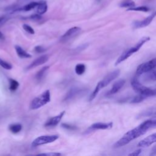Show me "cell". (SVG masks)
I'll return each mask as SVG.
<instances>
[{
  "instance_id": "obj_31",
  "label": "cell",
  "mask_w": 156,
  "mask_h": 156,
  "mask_svg": "<svg viewBox=\"0 0 156 156\" xmlns=\"http://www.w3.org/2000/svg\"><path fill=\"white\" fill-rule=\"evenodd\" d=\"M35 51L37 52L41 53V52H43L45 51V49L41 46H37L35 48Z\"/></svg>"
},
{
  "instance_id": "obj_10",
  "label": "cell",
  "mask_w": 156,
  "mask_h": 156,
  "mask_svg": "<svg viewBox=\"0 0 156 156\" xmlns=\"http://www.w3.org/2000/svg\"><path fill=\"white\" fill-rule=\"evenodd\" d=\"M156 143V133H154L142 140L138 144L140 147H147Z\"/></svg>"
},
{
  "instance_id": "obj_30",
  "label": "cell",
  "mask_w": 156,
  "mask_h": 156,
  "mask_svg": "<svg viewBox=\"0 0 156 156\" xmlns=\"http://www.w3.org/2000/svg\"><path fill=\"white\" fill-rule=\"evenodd\" d=\"M23 28L24 29V30L25 31H26L27 32H28L30 34H34V33H35V31H34V29L28 24H24L23 25Z\"/></svg>"
},
{
  "instance_id": "obj_26",
  "label": "cell",
  "mask_w": 156,
  "mask_h": 156,
  "mask_svg": "<svg viewBox=\"0 0 156 156\" xmlns=\"http://www.w3.org/2000/svg\"><path fill=\"white\" fill-rule=\"evenodd\" d=\"M49 68V66H46L43 67L36 74V78L38 80H40L44 76V74H45V73L46 72V71Z\"/></svg>"
},
{
  "instance_id": "obj_11",
  "label": "cell",
  "mask_w": 156,
  "mask_h": 156,
  "mask_svg": "<svg viewBox=\"0 0 156 156\" xmlns=\"http://www.w3.org/2000/svg\"><path fill=\"white\" fill-rule=\"evenodd\" d=\"M64 114H65V111H63L60 114H58V115L50 118L45 123L44 126L46 127H54V126H57L58 124V122L60 121V120L62 119Z\"/></svg>"
},
{
  "instance_id": "obj_16",
  "label": "cell",
  "mask_w": 156,
  "mask_h": 156,
  "mask_svg": "<svg viewBox=\"0 0 156 156\" xmlns=\"http://www.w3.org/2000/svg\"><path fill=\"white\" fill-rule=\"evenodd\" d=\"M15 49L18 57L21 58H28L32 57V55L26 52L22 48H21L19 46H15Z\"/></svg>"
},
{
  "instance_id": "obj_7",
  "label": "cell",
  "mask_w": 156,
  "mask_h": 156,
  "mask_svg": "<svg viewBox=\"0 0 156 156\" xmlns=\"http://www.w3.org/2000/svg\"><path fill=\"white\" fill-rule=\"evenodd\" d=\"M120 74L119 69H116L109 74H108L101 81L99 82L98 83L100 84L102 88L108 85L112 81H113L114 79L117 78Z\"/></svg>"
},
{
  "instance_id": "obj_19",
  "label": "cell",
  "mask_w": 156,
  "mask_h": 156,
  "mask_svg": "<svg viewBox=\"0 0 156 156\" xmlns=\"http://www.w3.org/2000/svg\"><path fill=\"white\" fill-rule=\"evenodd\" d=\"M80 90L78 89L77 88H73L72 89H71L68 93L66 94V96L65 98V100H68L70 99L71 98H73V97H74L76 94H77L78 93H79L80 92Z\"/></svg>"
},
{
  "instance_id": "obj_37",
  "label": "cell",
  "mask_w": 156,
  "mask_h": 156,
  "mask_svg": "<svg viewBox=\"0 0 156 156\" xmlns=\"http://www.w3.org/2000/svg\"><path fill=\"white\" fill-rule=\"evenodd\" d=\"M6 20H7V19L4 16H0V25H2V24H4Z\"/></svg>"
},
{
  "instance_id": "obj_4",
  "label": "cell",
  "mask_w": 156,
  "mask_h": 156,
  "mask_svg": "<svg viewBox=\"0 0 156 156\" xmlns=\"http://www.w3.org/2000/svg\"><path fill=\"white\" fill-rule=\"evenodd\" d=\"M51 101L49 90L44 91L42 94L35 98L30 103V107L32 110L38 109L48 104Z\"/></svg>"
},
{
  "instance_id": "obj_22",
  "label": "cell",
  "mask_w": 156,
  "mask_h": 156,
  "mask_svg": "<svg viewBox=\"0 0 156 156\" xmlns=\"http://www.w3.org/2000/svg\"><path fill=\"white\" fill-rule=\"evenodd\" d=\"M22 129V126L20 124H14L9 126V130L13 133H18Z\"/></svg>"
},
{
  "instance_id": "obj_32",
  "label": "cell",
  "mask_w": 156,
  "mask_h": 156,
  "mask_svg": "<svg viewBox=\"0 0 156 156\" xmlns=\"http://www.w3.org/2000/svg\"><path fill=\"white\" fill-rule=\"evenodd\" d=\"M62 126L65 128V129H69V130H74L76 129V127L74 126H70L68 124H65V123H63L62 124Z\"/></svg>"
},
{
  "instance_id": "obj_25",
  "label": "cell",
  "mask_w": 156,
  "mask_h": 156,
  "mask_svg": "<svg viewBox=\"0 0 156 156\" xmlns=\"http://www.w3.org/2000/svg\"><path fill=\"white\" fill-rule=\"evenodd\" d=\"M9 89L11 91H15L19 87L18 82L12 79H9Z\"/></svg>"
},
{
  "instance_id": "obj_21",
  "label": "cell",
  "mask_w": 156,
  "mask_h": 156,
  "mask_svg": "<svg viewBox=\"0 0 156 156\" xmlns=\"http://www.w3.org/2000/svg\"><path fill=\"white\" fill-rule=\"evenodd\" d=\"M127 11H140V12H148L149 9L146 6H138V7H129L127 9Z\"/></svg>"
},
{
  "instance_id": "obj_17",
  "label": "cell",
  "mask_w": 156,
  "mask_h": 156,
  "mask_svg": "<svg viewBox=\"0 0 156 156\" xmlns=\"http://www.w3.org/2000/svg\"><path fill=\"white\" fill-rule=\"evenodd\" d=\"M155 115H156V107H151L143 111L139 114L138 117H147Z\"/></svg>"
},
{
  "instance_id": "obj_28",
  "label": "cell",
  "mask_w": 156,
  "mask_h": 156,
  "mask_svg": "<svg viewBox=\"0 0 156 156\" xmlns=\"http://www.w3.org/2000/svg\"><path fill=\"white\" fill-rule=\"evenodd\" d=\"M119 6L121 7H132L135 6V3L132 1L127 0L121 2L119 4Z\"/></svg>"
},
{
  "instance_id": "obj_20",
  "label": "cell",
  "mask_w": 156,
  "mask_h": 156,
  "mask_svg": "<svg viewBox=\"0 0 156 156\" xmlns=\"http://www.w3.org/2000/svg\"><path fill=\"white\" fill-rule=\"evenodd\" d=\"M85 71V66L83 64L79 63L75 67V72L77 75H82Z\"/></svg>"
},
{
  "instance_id": "obj_8",
  "label": "cell",
  "mask_w": 156,
  "mask_h": 156,
  "mask_svg": "<svg viewBox=\"0 0 156 156\" xmlns=\"http://www.w3.org/2000/svg\"><path fill=\"white\" fill-rule=\"evenodd\" d=\"M156 16V11L154 12L151 15L144 18L142 21H136L133 23L134 28H141L147 26L153 20V19Z\"/></svg>"
},
{
  "instance_id": "obj_15",
  "label": "cell",
  "mask_w": 156,
  "mask_h": 156,
  "mask_svg": "<svg viewBox=\"0 0 156 156\" xmlns=\"http://www.w3.org/2000/svg\"><path fill=\"white\" fill-rule=\"evenodd\" d=\"M37 7V13L42 15L44 14L48 10V5L46 1L44 0H41L38 1V4Z\"/></svg>"
},
{
  "instance_id": "obj_34",
  "label": "cell",
  "mask_w": 156,
  "mask_h": 156,
  "mask_svg": "<svg viewBox=\"0 0 156 156\" xmlns=\"http://www.w3.org/2000/svg\"><path fill=\"white\" fill-rule=\"evenodd\" d=\"M38 155H50V156H57V155H61L60 153H41L39 154Z\"/></svg>"
},
{
  "instance_id": "obj_18",
  "label": "cell",
  "mask_w": 156,
  "mask_h": 156,
  "mask_svg": "<svg viewBox=\"0 0 156 156\" xmlns=\"http://www.w3.org/2000/svg\"><path fill=\"white\" fill-rule=\"evenodd\" d=\"M38 4V2H35V1H32L29 2V4L25 5L24 6H23V7H20V8H18L16 9V11H20V10H23V11H29L34 8H35Z\"/></svg>"
},
{
  "instance_id": "obj_29",
  "label": "cell",
  "mask_w": 156,
  "mask_h": 156,
  "mask_svg": "<svg viewBox=\"0 0 156 156\" xmlns=\"http://www.w3.org/2000/svg\"><path fill=\"white\" fill-rule=\"evenodd\" d=\"M0 66H2L3 68H4L5 69H8V70H10L12 68V66L11 64L3 60L1 58H0Z\"/></svg>"
},
{
  "instance_id": "obj_2",
  "label": "cell",
  "mask_w": 156,
  "mask_h": 156,
  "mask_svg": "<svg viewBox=\"0 0 156 156\" xmlns=\"http://www.w3.org/2000/svg\"><path fill=\"white\" fill-rule=\"evenodd\" d=\"M150 40V37H143L141 38L137 43H136L133 46L130 48L125 52H124L116 60L115 62V65H118L119 63H121L122 62L124 61L127 58H128L130 56H131L133 53L137 52L142 46L147 41Z\"/></svg>"
},
{
  "instance_id": "obj_9",
  "label": "cell",
  "mask_w": 156,
  "mask_h": 156,
  "mask_svg": "<svg viewBox=\"0 0 156 156\" xmlns=\"http://www.w3.org/2000/svg\"><path fill=\"white\" fill-rule=\"evenodd\" d=\"M81 30V29L79 27H73L68 29L61 37V40L63 41H66L70 38L76 36L79 32Z\"/></svg>"
},
{
  "instance_id": "obj_13",
  "label": "cell",
  "mask_w": 156,
  "mask_h": 156,
  "mask_svg": "<svg viewBox=\"0 0 156 156\" xmlns=\"http://www.w3.org/2000/svg\"><path fill=\"white\" fill-rule=\"evenodd\" d=\"M113 126V123L112 122L105 123V122H96L93 124L90 127V129L91 130H105L111 129Z\"/></svg>"
},
{
  "instance_id": "obj_6",
  "label": "cell",
  "mask_w": 156,
  "mask_h": 156,
  "mask_svg": "<svg viewBox=\"0 0 156 156\" xmlns=\"http://www.w3.org/2000/svg\"><path fill=\"white\" fill-rule=\"evenodd\" d=\"M58 138V136L56 135L40 136L33 141L32 145L33 146H38L43 145L44 144L51 143L54 142L56 140H57Z\"/></svg>"
},
{
  "instance_id": "obj_38",
  "label": "cell",
  "mask_w": 156,
  "mask_h": 156,
  "mask_svg": "<svg viewBox=\"0 0 156 156\" xmlns=\"http://www.w3.org/2000/svg\"><path fill=\"white\" fill-rule=\"evenodd\" d=\"M150 155H156V146H154L152 151H151V152L150 154Z\"/></svg>"
},
{
  "instance_id": "obj_5",
  "label": "cell",
  "mask_w": 156,
  "mask_h": 156,
  "mask_svg": "<svg viewBox=\"0 0 156 156\" xmlns=\"http://www.w3.org/2000/svg\"><path fill=\"white\" fill-rule=\"evenodd\" d=\"M156 68V58L140 65L136 71V76H140L144 73H147Z\"/></svg>"
},
{
  "instance_id": "obj_33",
  "label": "cell",
  "mask_w": 156,
  "mask_h": 156,
  "mask_svg": "<svg viewBox=\"0 0 156 156\" xmlns=\"http://www.w3.org/2000/svg\"><path fill=\"white\" fill-rule=\"evenodd\" d=\"M30 18L32 20H39L41 18V16H40V14L37 13V14H34V15H31L30 16Z\"/></svg>"
},
{
  "instance_id": "obj_39",
  "label": "cell",
  "mask_w": 156,
  "mask_h": 156,
  "mask_svg": "<svg viewBox=\"0 0 156 156\" xmlns=\"http://www.w3.org/2000/svg\"><path fill=\"white\" fill-rule=\"evenodd\" d=\"M4 36L3 35V34L0 32V40H4Z\"/></svg>"
},
{
  "instance_id": "obj_27",
  "label": "cell",
  "mask_w": 156,
  "mask_h": 156,
  "mask_svg": "<svg viewBox=\"0 0 156 156\" xmlns=\"http://www.w3.org/2000/svg\"><path fill=\"white\" fill-rule=\"evenodd\" d=\"M146 77L147 80H156V69H152L148 72V73L146 75Z\"/></svg>"
},
{
  "instance_id": "obj_35",
  "label": "cell",
  "mask_w": 156,
  "mask_h": 156,
  "mask_svg": "<svg viewBox=\"0 0 156 156\" xmlns=\"http://www.w3.org/2000/svg\"><path fill=\"white\" fill-rule=\"evenodd\" d=\"M151 125H152V127H154V126H156V116H154V117H152L150 119H149Z\"/></svg>"
},
{
  "instance_id": "obj_24",
  "label": "cell",
  "mask_w": 156,
  "mask_h": 156,
  "mask_svg": "<svg viewBox=\"0 0 156 156\" xmlns=\"http://www.w3.org/2000/svg\"><path fill=\"white\" fill-rule=\"evenodd\" d=\"M101 89H102V88H101L100 84H99V83H98L96 87H95V89L94 90V91H93V93L91 94V95H90V96L89 101H91L93 100V99L96 98V96H97V94H98V93L99 92V91H100Z\"/></svg>"
},
{
  "instance_id": "obj_23",
  "label": "cell",
  "mask_w": 156,
  "mask_h": 156,
  "mask_svg": "<svg viewBox=\"0 0 156 156\" xmlns=\"http://www.w3.org/2000/svg\"><path fill=\"white\" fill-rule=\"evenodd\" d=\"M147 98V96H144L142 94L138 93V94H137L136 96L133 97V98L131 101V102H132V103H139V102H141L143 101H144Z\"/></svg>"
},
{
  "instance_id": "obj_12",
  "label": "cell",
  "mask_w": 156,
  "mask_h": 156,
  "mask_svg": "<svg viewBox=\"0 0 156 156\" xmlns=\"http://www.w3.org/2000/svg\"><path fill=\"white\" fill-rule=\"evenodd\" d=\"M48 59H49L48 55H43L39 57L38 58H37V59H35L32 63H31L30 65L28 66V68L31 69V68H34L35 67L38 66L40 65H41L44 64V63H46V62H48Z\"/></svg>"
},
{
  "instance_id": "obj_3",
  "label": "cell",
  "mask_w": 156,
  "mask_h": 156,
  "mask_svg": "<svg viewBox=\"0 0 156 156\" xmlns=\"http://www.w3.org/2000/svg\"><path fill=\"white\" fill-rule=\"evenodd\" d=\"M131 85L133 87V89L138 93L142 94L147 97L156 95V89L150 88L149 87H145L144 85L141 84L136 77H134L132 79L131 82Z\"/></svg>"
},
{
  "instance_id": "obj_14",
  "label": "cell",
  "mask_w": 156,
  "mask_h": 156,
  "mask_svg": "<svg viewBox=\"0 0 156 156\" xmlns=\"http://www.w3.org/2000/svg\"><path fill=\"white\" fill-rule=\"evenodd\" d=\"M125 80L124 79H120L119 80H118L117 82H115L112 87V88L110 89V90L108 92V94L111 95V94H113L116 93L117 92H118L121 88L122 87L124 86V85L125 84Z\"/></svg>"
},
{
  "instance_id": "obj_36",
  "label": "cell",
  "mask_w": 156,
  "mask_h": 156,
  "mask_svg": "<svg viewBox=\"0 0 156 156\" xmlns=\"http://www.w3.org/2000/svg\"><path fill=\"white\" fill-rule=\"evenodd\" d=\"M141 152V149H138V150L134 151L133 152L129 154V155H140V154Z\"/></svg>"
},
{
  "instance_id": "obj_1",
  "label": "cell",
  "mask_w": 156,
  "mask_h": 156,
  "mask_svg": "<svg viewBox=\"0 0 156 156\" xmlns=\"http://www.w3.org/2000/svg\"><path fill=\"white\" fill-rule=\"evenodd\" d=\"M151 127H152V125L149 119L144 121L135 128L126 133L115 144V147H119L128 144L131 141L144 135Z\"/></svg>"
}]
</instances>
